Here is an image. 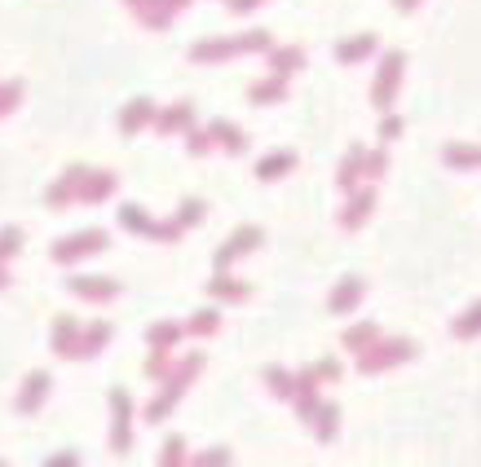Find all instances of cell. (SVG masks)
<instances>
[{
	"instance_id": "6da1fadb",
	"label": "cell",
	"mask_w": 481,
	"mask_h": 467,
	"mask_svg": "<svg viewBox=\"0 0 481 467\" xmlns=\"http://www.w3.org/2000/svg\"><path fill=\"white\" fill-rule=\"evenodd\" d=\"M107 247H110L107 229H80V234H71L66 243H54L49 256H54L57 264H75V260H84V256H102Z\"/></svg>"
},
{
	"instance_id": "7a4b0ae2",
	"label": "cell",
	"mask_w": 481,
	"mask_h": 467,
	"mask_svg": "<svg viewBox=\"0 0 481 467\" xmlns=\"http://www.w3.org/2000/svg\"><path fill=\"white\" fill-rule=\"evenodd\" d=\"M269 49L266 31H252V36H230V40H208V45H195L190 57L195 62H221V57H234V53H257Z\"/></svg>"
},
{
	"instance_id": "3957f363",
	"label": "cell",
	"mask_w": 481,
	"mask_h": 467,
	"mask_svg": "<svg viewBox=\"0 0 481 467\" xmlns=\"http://www.w3.org/2000/svg\"><path fill=\"white\" fill-rule=\"evenodd\" d=\"M266 234L257 229V225H243V229H234L230 238H225V247L216 252V269H230L239 256H248V252H257V243H261Z\"/></svg>"
},
{
	"instance_id": "277c9868",
	"label": "cell",
	"mask_w": 481,
	"mask_h": 467,
	"mask_svg": "<svg viewBox=\"0 0 481 467\" xmlns=\"http://www.w3.org/2000/svg\"><path fill=\"white\" fill-rule=\"evenodd\" d=\"M398 80H402V53H389L384 57V66H380V75H375V89L372 98L380 110H389L393 106V89H398Z\"/></svg>"
},
{
	"instance_id": "5b68a950",
	"label": "cell",
	"mask_w": 481,
	"mask_h": 467,
	"mask_svg": "<svg viewBox=\"0 0 481 467\" xmlns=\"http://www.w3.org/2000/svg\"><path fill=\"white\" fill-rule=\"evenodd\" d=\"M80 181H84V168H66L62 181L49 186L45 203H49V208H71V203H80Z\"/></svg>"
},
{
	"instance_id": "8992f818",
	"label": "cell",
	"mask_w": 481,
	"mask_h": 467,
	"mask_svg": "<svg viewBox=\"0 0 481 467\" xmlns=\"http://www.w3.org/2000/svg\"><path fill=\"white\" fill-rule=\"evenodd\" d=\"M208 137H213L225 155H243V151H248L243 128H239V124H230V119H213V124H208Z\"/></svg>"
},
{
	"instance_id": "52a82bcc",
	"label": "cell",
	"mask_w": 481,
	"mask_h": 467,
	"mask_svg": "<svg viewBox=\"0 0 481 467\" xmlns=\"http://www.w3.org/2000/svg\"><path fill=\"white\" fill-rule=\"evenodd\" d=\"M71 291L75 296H84V300H98V305H107V300H115L119 296V282L115 278H71Z\"/></svg>"
},
{
	"instance_id": "ba28073f",
	"label": "cell",
	"mask_w": 481,
	"mask_h": 467,
	"mask_svg": "<svg viewBox=\"0 0 481 467\" xmlns=\"http://www.w3.org/2000/svg\"><path fill=\"white\" fill-rule=\"evenodd\" d=\"M155 124V102L151 98H137V102H128L119 110V128L124 133H142V128H151Z\"/></svg>"
},
{
	"instance_id": "9c48e42d",
	"label": "cell",
	"mask_w": 481,
	"mask_h": 467,
	"mask_svg": "<svg viewBox=\"0 0 481 467\" xmlns=\"http://www.w3.org/2000/svg\"><path fill=\"white\" fill-rule=\"evenodd\" d=\"M115 195V177L110 172H89L84 168V181H80V203H102Z\"/></svg>"
},
{
	"instance_id": "30bf717a",
	"label": "cell",
	"mask_w": 481,
	"mask_h": 467,
	"mask_svg": "<svg viewBox=\"0 0 481 467\" xmlns=\"http://www.w3.org/2000/svg\"><path fill=\"white\" fill-rule=\"evenodd\" d=\"M358 300H363V278H345V282H340V287L331 291L327 309H331V313H340V317H345V313H354V309H358Z\"/></svg>"
},
{
	"instance_id": "8fae6325",
	"label": "cell",
	"mask_w": 481,
	"mask_h": 467,
	"mask_svg": "<svg viewBox=\"0 0 481 467\" xmlns=\"http://www.w3.org/2000/svg\"><path fill=\"white\" fill-rule=\"evenodd\" d=\"M190 119H195V106H190V102H177L172 110H163V115H155V133H163V137H172V133L190 128Z\"/></svg>"
},
{
	"instance_id": "7c38bea8",
	"label": "cell",
	"mask_w": 481,
	"mask_h": 467,
	"mask_svg": "<svg viewBox=\"0 0 481 467\" xmlns=\"http://www.w3.org/2000/svg\"><path fill=\"white\" fill-rule=\"evenodd\" d=\"M292 168H296V155H292V151H274V155H266L257 163V177H261V181H278V177H287Z\"/></svg>"
},
{
	"instance_id": "4fadbf2b",
	"label": "cell",
	"mask_w": 481,
	"mask_h": 467,
	"mask_svg": "<svg viewBox=\"0 0 481 467\" xmlns=\"http://www.w3.org/2000/svg\"><path fill=\"white\" fill-rule=\"evenodd\" d=\"M54 349L57 353H66V358H75V349H80V322H75V317H57Z\"/></svg>"
},
{
	"instance_id": "5bb4252c",
	"label": "cell",
	"mask_w": 481,
	"mask_h": 467,
	"mask_svg": "<svg viewBox=\"0 0 481 467\" xmlns=\"http://www.w3.org/2000/svg\"><path fill=\"white\" fill-rule=\"evenodd\" d=\"M283 98H287V80L274 75V71H269L261 84H252V102L257 106H274V102H283Z\"/></svg>"
},
{
	"instance_id": "9a60e30c",
	"label": "cell",
	"mask_w": 481,
	"mask_h": 467,
	"mask_svg": "<svg viewBox=\"0 0 481 467\" xmlns=\"http://www.w3.org/2000/svg\"><path fill=\"white\" fill-rule=\"evenodd\" d=\"M119 225L124 229H133V234H146V238H155V221H151V212L146 208H137V203H128V208H119Z\"/></svg>"
},
{
	"instance_id": "2e32d148",
	"label": "cell",
	"mask_w": 481,
	"mask_h": 467,
	"mask_svg": "<svg viewBox=\"0 0 481 467\" xmlns=\"http://www.w3.org/2000/svg\"><path fill=\"white\" fill-rule=\"evenodd\" d=\"M208 291H213L216 300H248V282H234L225 269H221L213 282H208Z\"/></svg>"
},
{
	"instance_id": "e0dca14e",
	"label": "cell",
	"mask_w": 481,
	"mask_h": 467,
	"mask_svg": "<svg viewBox=\"0 0 481 467\" xmlns=\"http://www.w3.org/2000/svg\"><path fill=\"white\" fill-rule=\"evenodd\" d=\"M301 62H305V53L301 49H274L269 53V71H274V75H283V80H287L292 71H301Z\"/></svg>"
},
{
	"instance_id": "ac0fdd59",
	"label": "cell",
	"mask_w": 481,
	"mask_h": 467,
	"mask_svg": "<svg viewBox=\"0 0 481 467\" xmlns=\"http://www.w3.org/2000/svg\"><path fill=\"white\" fill-rule=\"evenodd\" d=\"M372 203H375L372 190H367V195H358V199L349 203V212H340V225H345V229H358V225L372 216Z\"/></svg>"
},
{
	"instance_id": "d6986e66",
	"label": "cell",
	"mask_w": 481,
	"mask_h": 467,
	"mask_svg": "<svg viewBox=\"0 0 481 467\" xmlns=\"http://www.w3.org/2000/svg\"><path fill=\"white\" fill-rule=\"evenodd\" d=\"M358 177H363V146L349 151V163H340V177H336V181H340V190H354Z\"/></svg>"
},
{
	"instance_id": "ffe728a7",
	"label": "cell",
	"mask_w": 481,
	"mask_h": 467,
	"mask_svg": "<svg viewBox=\"0 0 481 467\" xmlns=\"http://www.w3.org/2000/svg\"><path fill=\"white\" fill-rule=\"evenodd\" d=\"M107 340H110V326H107V322L89 326V331H84V340H80V349H75V358H89V353H98Z\"/></svg>"
},
{
	"instance_id": "44dd1931",
	"label": "cell",
	"mask_w": 481,
	"mask_h": 467,
	"mask_svg": "<svg viewBox=\"0 0 481 467\" xmlns=\"http://www.w3.org/2000/svg\"><path fill=\"white\" fill-rule=\"evenodd\" d=\"M372 49H375L372 36H358V40H349V45H336V57H340V62H358V57H367Z\"/></svg>"
},
{
	"instance_id": "7402d4cb",
	"label": "cell",
	"mask_w": 481,
	"mask_h": 467,
	"mask_svg": "<svg viewBox=\"0 0 481 467\" xmlns=\"http://www.w3.org/2000/svg\"><path fill=\"white\" fill-rule=\"evenodd\" d=\"M384 353H367L363 358V370H375V366H389L393 358H407V344H380Z\"/></svg>"
},
{
	"instance_id": "603a6c76",
	"label": "cell",
	"mask_w": 481,
	"mask_h": 467,
	"mask_svg": "<svg viewBox=\"0 0 481 467\" xmlns=\"http://www.w3.org/2000/svg\"><path fill=\"white\" fill-rule=\"evenodd\" d=\"M177 335H181V326H172V322H155V326H151V344L163 349V353L177 344Z\"/></svg>"
},
{
	"instance_id": "cb8c5ba5",
	"label": "cell",
	"mask_w": 481,
	"mask_h": 467,
	"mask_svg": "<svg viewBox=\"0 0 481 467\" xmlns=\"http://www.w3.org/2000/svg\"><path fill=\"white\" fill-rule=\"evenodd\" d=\"M18 247H22V234H18L13 225H4V229H0V264L18 256Z\"/></svg>"
},
{
	"instance_id": "d4e9b609",
	"label": "cell",
	"mask_w": 481,
	"mask_h": 467,
	"mask_svg": "<svg viewBox=\"0 0 481 467\" xmlns=\"http://www.w3.org/2000/svg\"><path fill=\"white\" fill-rule=\"evenodd\" d=\"M45 388H49V375H31L27 388H22V406H36L45 397Z\"/></svg>"
},
{
	"instance_id": "484cf974",
	"label": "cell",
	"mask_w": 481,
	"mask_h": 467,
	"mask_svg": "<svg viewBox=\"0 0 481 467\" xmlns=\"http://www.w3.org/2000/svg\"><path fill=\"white\" fill-rule=\"evenodd\" d=\"M216 326H221L216 309H204V313H195V317H190V331H195V335H213Z\"/></svg>"
},
{
	"instance_id": "4316f807",
	"label": "cell",
	"mask_w": 481,
	"mask_h": 467,
	"mask_svg": "<svg viewBox=\"0 0 481 467\" xmlns=\"http://www.w3.org/2000/svg\"><path fill=\"white\" fill-rule=\"evenodd\" d=\"M199 216H204V203H199V199H186V203H181V212H177V229H190Z\"/></svg>"
},
{
	"instance_id": "83f0119b",
	"label": "cell",
	"mask_w": 481,
	"mask_h": 467,
	"mask_svg": "<svg viewBox=\"0 0 481 467\" xmlns=\"http://www.w3.org/2000/svg\"><path fill=\"white\" fill-rule=\"evenodd\" d=\"M18 98H22V84H18V80L0 89V119H4V115H9L13 106H18Z\"/></svg>"
},
{
	"instance_id": "f1b7e54d",
	"label": "cell",
	"mask_w": 481,
	"mask_h": 467,
	"mask_svg": "<svg viewBox=\"0 0 481 467\" xmlns=\"http://www.w3.org/2000/svg\"><path fill=\"white\" fill-rule=\"evenodd\" d=\"M186 151H190V155H204V151H213V137H208V128H190V142H186Z\"/></svg>"
},
{
	"instance_id": "f546056e",
	"label": "cell",
	"mask_w": 481,
	"mask_h": 467,
	"mask_svg": "<svg viewBox=\"0 0 481 467\" xmlns=\"http://www.w3.org/2000/svg\"><path fill=\"white\" fill-rule=\"evenodd\" d=\"M372 335H375V326H358V331H349V340H345V344H349V349H363Z\"/></svg>"
},
{
	"instance_id": "4dcf8cb0",
	"label": "cell",
	"mask_w": 481,
	"mask_h": 467,
	"mask_svg": "<svg viewBox=\"0 0 481 467\" xmlns=\"http://www.w3.org/2000/svg\"><path fill=\"white\" fill-rule=\"evenodd\" d=\"M380 172H384V155H372V159H367V172H363V177H380Z\"/></svg>"
},
{
	"instance_id": "1f68e13d",
	"label": "cell",
	"mask_w": 481,
	"mask_h": 467,
	"mask_svg": "<svg viewBox=\"0 0 481 467\" xmlns=\"http://www.w3.org/2000/svg\"><path fill=\"white\" fill-rule=\"evenodd\" d=\"M380 133H384V137H398V133H402V119H384V128H380Z\"/></svg>"
},
{
	"instance_id": "d6a6232c",
	"label": "cell",
	"mask_w": 481,
	"mask_h": 467,
	"mask_svg": "<svg viewBox=\"0 0 481 467\" xmlns=\"http://www.w3.org/2000/svg\"><path fill=\"white\" fill-rule=\"evenodd\" d=\"M230 4H234V9H239V13H248V9H257V4H261V0H230Z\"/></svg>"
},
{
	"instance_id": "836d02e7",
	"label": "cell",
	"mask_w": 481,
	"mask_h": 467,
	"mask_svg": "<svg viewBox=\"0 0 481 467\" xmlns=\"http://www.w3.org/2000/svg\"><path fill=\"white\" fill-rule=\"evenodd\" d=\"M473 313H477V317H481V305H477V309H473ZM459 331H473V322H459Z\"/></svg>"
},
{
	"instance_id": "e575fe53",
	"label": "cell",
	"mask_w": 481,
	"mask_h": 467,
	"mask_svg": "<svg viewBox=\"0 0 481 467\" xmlns=\"http://www.w3.org/2000/svg\"><path fill=\"white\" fill-rule=\"evenodd\" d=\"M4 282H9V273H4V264H0V287H4Z\"/></svg>"
}]
</instances>
